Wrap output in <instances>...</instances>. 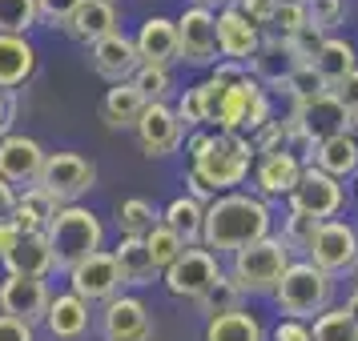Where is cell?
Here are the masks:
<instances>
[{
  "mask_svg": "<svg viewBox=\"0 0 358 341\" xmlns=\"http://www.w3.org/2000/svg\"><path fill=\"white\" fill-rule=\"evenodd\" d=\"M65 33L73 36V40H81V45H97V40H105V36L121 33L117 29V8L113 0H81V8L73 13V20L65 24Z\"/></svg>",
  "mask_w": 358,
  "mask_h": 341,
  "instance_id": "22",
  "label": "cell"
},
{
  "mask_svg": "<svg viewBox=\"0 0 358 341\" xmlns=\"http://www.w3.org/2000/svg\"><path fill=\"white\" fill-rule=\"evenodd\" d=\"M13 209H17V189L0 177V221H13Z\"/></svg>",
  "mask_w": 358,
  "mask_h": 341,
  "instance_id": "50",
  "label": "cell"
},
{
  "mask_svg": "<svg viewBox=\"0 0 358 341\" xmlns=\"http://www.w3.org/2000/svg\"><path fill=\"white\" fill-rule=\"evenodd\" d=\"M314 341H358V317L350 309H326L322 317L314 321Z\"/></svg>",
  "mask_w": 358,
  "mask_h": 341,
  "instance_id": "36",
  "label": "cell"
},
{
  "mask_svg": "<svg viewBox=\"0 0 358 341\" xmlns=\"http://www.w3.org/2000/svg\"><path fill=\"white\" fill-rule=\"evenodd\" d=\"M133 84L141 89V97H145L149 105H165V100H169V93H173V77H169V68H153V65L137 68Z\"/></svg>",
  "mask_w": 358,
  "mask_h": 341,
  "instance_id": "40",
  "label": "cell"
},
{
  "mask_svg": "<svg viewBox=\"0 0 358 341\" xmlns=\"http://www.w3.org/2000/svg\"><path fill=\"white\" fill-rule=\"evenodd\" d=\"M77 8H81V0H36V13H41V20L61 24V29L73 20V13H77Z\"/></svg>",
  "mask_w": 358,
  "mask_h": 341,
  "instance_id": "45",
  "label": "cell"
},
{
  "mask_svg": "<svg viewBox=\"0 0 358 341\" xmlns=\"http://www.w3.org/2000/svg\"><path fill=\"white\" fill-rule=\"evenodd\" d=\"M149 100L141 97V89L133 81L125 84H113L109 93H105V100H101V116H105V125L109 129H137V121H141V113H145Z\"/></svg>",
  "mask_w": 358,
  "mask_h": 341,
  "instance_id": "28",
  "label": "cell"
},
{
  "mask_svg": "<svg viewBox=\"0 0 358 341\" xmlns=\"http://www.w3.org/2000/svg\"><path fill=\"white\" fill-rule=\"evenodd\" d=\"M310 165L330 173L334 181H342V177H350V173H358V153L346 141V132H338V137H330V141H322V145L314 149V161Z\"/></svg>",
  "mask_w": 358,
  "mask_h": 341,
  "instance_id": "32",
  "label": "cell"
},
{
  "mask_svg": "<svg viewBox=\"0 0 358 341\" xmlns=\"http://www.w3.org/2000/svg\"><path fill=\"white\" fill-rule=\"evenodd\" d=\"M298 68H302V61L294 56L290 40H282V36H262V49L254 52V61H250L254 81L258 84H274V89H286Z\"/></svg>",
  "mask_w": 358,
  "mask_h": 341,
  "instance_id": "20",
  "label": "cell"
},
{
  "mask_svg": "<svg viewBox=\"0 0 358 341\" xmlns=\"http://www.w3.org/2000/svg\"><path fill=\"white\" fill-rule=\"evenodd\" d=\"M0 341H33V325L0 313Z\"/></svg>",
  "mask_w": 358,
  "mask_h": 341,
  "instance_id": "48",
  "label": "cell"
},
{
  "mask_svg": "<svg viewBox=\"0 0 358 341\" xmlns=\"http://www.w3.org/2000/svg\"><path fill=\"white\" fill-rule=\"evenodd\" d=\"M45 329L52 333V341H81L89 333V305L77 293H57L45 313Z\"/></svg>",
  "mask_w": 358,
  "mask_h": 341,
  "instance_id": "23",
  "label": "cell"
},
{
  "mask_svg": "<svg viewBox=\"0 0 358 341\" xmlns=\"http://www.w3.org/2000/svg\"><path fill=\"white\" fill-rule=\"evenodd\" d=\"M222 277L217 269V257H213L210 249H185L169 269H165V289L173 293V297H189V301H201L210 285Z\"/></svg>",
  "mask_w": 358,
  "mask_h": 341,
  "instance_id": "8",
  "label": "cell"
},
{
  "mask_svg": "<svg viewBox=\"0 0 358 341\" xmlns=\"http://www.w3.org/2000/svg\"><path fill=\"white\" fill-rule=\"evenodd\" d=\"M197 4H201V8H217V4H222V8H229L234 0H197Z\"/></svg>",
  "mask_w": 358,
  "mask_h": 341,
  "instance_id": "53",
  "label": "cell"
},
{
  "mask_svg": "<svg viewBox=\"0 0 358 341\" xmlns=\"http://www.w3.org/2000/svg\"><path fill=\"white\" fill-rule=\"evenodd\" d=\"M157 221H162V213L153 209L145 197H129V201L117 205V229H121V237H145Z\"/></svg>",
  "mask_w": 358,
  "mask_h": 341,
  "instance_id": "34",
  "label": "cell"
},
{
  "mask_svg": "<svg viewBox=\"0 0 358 341\" xmlns=\"http://www.w3.org/2000/svg\"><path fill=\"white\" fill-rule=\"evenodd\" d=\"M8 125H13V100L0 93V141L8 137Z\"/></svg>",
  "mask_w": 358,
  "mask_h": 341,
  "instance_id": "51",
  "label": "cell"
},
{
  "mask_svg": "<svg viewBox=\"0 0 358 341\" xmlns=\"http://www.w3.org/2000/svg\"><path fill=\"white\" fill-rule=\"evenodd\" d=\"M226 93H229V84L217 81L213 73L201 84L185 89V97H181V105H178L181 125H206V129H217V113H222Z\"/></svg>",
  "mask_w": 358,
  "mask_h": 341,
  "instance_id": "21",
  "label": "cell"
},
{
  "mask_svg": "<svg viewBox=\"0 0 358 341\" xmlns=\"http://www.w3.org/2000/svg\"><path fill=\"white\" fill-rule=\"evenodd\" d=\"M355 68H358L355 65V45H350V40H342V36H326V45L318 49V56H314V73L322 77L326 89L342 84Z\"/></svg>",
  "mask_w": 358,
  "mask_h": 341,
  "instance_id": "31",
  "label": "cell"
},
{
  "mask_svg": "<svg viewBox=\"0 0 358 341\" xmlns=\"http://www.w3.org/2000/svg\"><path fill=\"white\" fill-rule=\"evenodd\" d=\"M330 93L338 97V105H342V109H346V113L355 116V113H358V68H355V73H350V77H346V81H342V84H334Z\"/></svg>",
  "mask_w": 358,
  "mask_h": 341,
  "instance_id": "47",
  "label": "cell"
},
{
  "mask_svg": "<svg viewBox=\"0 0 358 341\" xmlns=\"http://www.w3.org/2000/svg\"><path fill=\"white\" fill-rule=\"evenodd\" d=\"M217 49L234 65H250L254 52L262 49V29L245 17L238 4H229V8L217 13Z\"/></svg>",
  "mask_w": 358,
  "mask_h": 341,
  "instance_id": "15",
  "label": "cell"
},
{
  "mask_svg": "<svg viewBox=\"0 0 358 341\" xmlns=\"http://www.w3.org/2000/svg\"><path fill=\"white\" fill-rule=\"evenodd\" d=\"M20 241V229H17V221H0V261L13 253V245Z\"/></svg>",
  "mask_w": 358,
  "mask_h": 341,
  "instance_id": "49",
  "label": "cell"
},
{
  "mask_svg": "<svg viewBox=\"0 0 358 341\" xmlns=\"http://www.w3.org/2000/svg\"><path fill=\"white\" fill-rule=\"evenodd\" d=\"M133 45H137L141 65L169 68L173 61H181V49H178V20H169V17H149L145 24H141V33L133 36Z\"/></svg>",
  "mask_w": 358,
  "mask_h": 341,
  "instance_id": "19",
  "label": "cell"
},
{
  "mask_svg": "<svg viewBox=\"0 0 358 341\" xmlns=\"http://www.w3.org/2000/svg\"><path fill=\"white\" fill-rule=\"evenodd\" d=\"M310 20H306V8L302 4H278V13H274V20L266 24V33L270 36H282V40H290L298 29H306Z\"/></svg>",
  "mask_w": 358,
  "mask_h": 341,
  "instance_id": "43",
  "label": "cell"
},
{
  "mask_svg": "<svg viewBox=\"0 0 358 341\" xmlns=\"http://www.w3.org/2000/svg\"><path fill=\"white\" fill-rule=\"evenodd\" d=\"M206 341H266V333H262V321L254 313L238 309V313H226V317H213L206 325Z\"/></svg>",
  "mask_w": 358,
  "mask_h": 341,
  "instance_id": "33",
  "label": "cell"
},
{
  "mask_svg": "<svg viewBox=\"0 0 358 341\" xmlns=\"http://www.w3.org/2000/svg\"><path fill=\"white\" fill-rule=\"evenodd\" d=\"M162 221L173 229L181 241L189 245V249H194V245L201 241V233H206V205H201L197 197H189V193H185V197H173V201L165 205Z\"/></svg>",
  "mask_w": 358,
  "mask_h": 341,
  "instance_id": "30",
  "label": "cell"
},
{
  "mask_svg": "<svg viewBox=\"0 0 358 341\" xmlns=\"http://www.w3.org/2000/svg\"><path fill=\"white\" fill-rule=\"evenodd\" d=\"M89 61H93V73L105 77V81L113 84H125L137 77V68H141V56H137V45H133L125 33H113L97 40L93 52H89Z\"/></svg>",
  "mask_w": 358,
  "mask_h": 341,
  "instance_id": "18",
  "label": "cell"
},
{
  "mask_svg": "<svg viewBox=\"0 0 358 341\" xmlns=\"http://www.w3.org/2000/svg\"><path fill=\"white\" fill-rule=\"evenodd\" d=\"M145 245H149V253H153V265H157L162 273L181 257V253H185V249H189V245L181 241V237H178L169 225H165V221H157V225L145 233Z\"/></svg>",
  "mask_w": 358,
  "mask_h": 341,
  "instance_id": "37",
  "label": "cell"
},
{
  "mask_svg": "<svg viewBox=\"0 0 358 341\" xmlns=\"http://www.w3.org/2000/svg\"><path fill=\"white\" fill-rule=\"evenodd\" d=\"M290 269V249L282 237H266L234 253L229 277L242 285V293H274L282 285V273Z\"/></svg>",
  "mask_w": 358,
  "mask_h": 341,
  "instance_id": "5",
  "label": "cell"
},
{
  "mask_svg": "<svg viewBox=\"0 0 358 341\" xmlns=\"http://www.w3.org/2000/svg\"><path fill=\"white\" fill-rule=\"evenodd\" d=\"M310 261L322 269V273H346L358 265V229L346 225V221H322L314 245L306 249Z\"/></svg>",
  "mask_w": 358,
  "mask_h": 341,
  "instance_id": "10",
  "label": "cell"
},
{
  "mask_svg": "<svg viewBox=\"0 0 358 341\" xmlns=\"http://www.w3.org/2000/svg\"><path fill=\"white\" fill-rule=\"evenodd\" d=\"M355 293H358V269H355Z\"/></svg>",
  "mask_w": 358,
  "mask_h": 341,
  "instance_id": "56",
  "label": "cell"
},
{
  "mask_svg": "<svg viewBox=\"0 0 358 341\" xmlns=\"http://www.w3.org/2000/svg\"><path fill=\"white\" fill-rule=\"evenodd\" d=\"M242 285H238V281H234V277L229 273H222L217 277V281H213L210 285V293H206V297H201V301H197V305H201V313H206V317H226V313H238V309H242Z\"/></svg>",
  "mask_w": 358,
  "mask_h": 341,
  "instance_id": "35",
  "label": "cell"
},
{
  "mask_svg": "<svg viewBox=\"0 0 358 341\" xmlns=\"http://www.w3.org/2000/svg\"><path fill=\"white\" fill-rule=\"evenodd\" d=\"M238 8H242L258 29H266V24L274 20V13H278V0H238Z\"/></svg>",
  "mask_w": 358,
  "mask_h": 341,
  "instance_id": "46",
  "label": "cell"
},
{
  "mask_svg": "<svg viewBox=\"0 0 358 341\" xmlns=\"http://www.w3.org/2000/svg\"><path fill=\"white\" fill-rule=\"evenodd\" d=\"M290 209L310 213V217H318V221H334V213L342 209V185L330 177V173L306 165L298 189L290 193Z\"/></svg>",
  "mask_w": 358,
  "mask_h": 341,
  "instance_id": "13",
  "label": "cell"
},
{
  "mask_svg": "<svg viewBox=\"0 0 358 341\" xmlns=\"http://www.w3.org/2000/svg\"><path fill=\"white\" fill-rule=\"evenodd\" d=\"M286 93H290V100L294 105H306V100H314V97H322V93H330L322 84V77L314 73V65H302L298 73L290 77V84H286Z\"/></svg>",
  "mask_w": 358,
  "mask_h": 341,
  "instance_id": "41",
  "label": "cell"
},
{
  "mask_svg": "<svg viewBox=\"0 0 358 341\" xmlns=\"http://www.w3.org/2000/svg\"><path fill=\"white\" fill-rule=\"evenodd\" d=\"M105 341H149L153 338V313L141 297H113L101 313Z\"/></svg>",
  "mask_w": 358,
  "mask_h": 341,
  "instance_id": "14",
  "label": "cell"
},
{
  "mask_svg": "<svg viewBox=\"0 0 358 341\" xmlns=\"http://www.w3.org/2000/svg\"><path fill=\"white\" fill-rule=\"evenodd\" d=\"M41 13H36V0H0V33L4 36H29Z\"/></svg>",
  "mask_w": 358,
  "mask_h": 341,
  "instance_id": "38",
  "label": "cell"
},
{
  "mask_svg": "<svg viewBox=\"0 0 358 341\" xmlns=\"http://www.w3.org/2000/svg\"><path fill=\"white\" fill-rule=\"evenodd\" d=\"M178 49L185 65H213L217 61V13L213 8H185L178 17Z\"/></svg>",
  "mask_w": 358,
  "mask_h": 341,
  "instance_id": "9",
  "label": "cell"
},
{
  "mask_svg": "<svg viewBox=\"0 0 358 341\" xmlns=\"http://www.w3.org/2000/svg\"><path fill=\"white\" fill-rule=\"evenodd\" d=\"M254 141L242 132H194L189 137V189H206L210 197L234 193L250 177Z\"/></svg>",
  "mask_w": 358,
  "mask_h": 341,
  "instance_id": "1",
  "label": "cell"
},
{
  "mask_svg": "<svg viewBox=\"0 0 358 341\" xmlns=\"http://www.w3.org/2000/svg\"><path fill=\"white\" fill-rule=\"evenodd\" d=\"M113 261H117V269H121V281L125 285H149L153 277L162 273L153 265V253H149L145 237H121L113 249Z\"/></svg>",
  "mask_w": 358,
  "mask_h": 341,
  "instance_id": "29",
  "label": "cell"
},
{
  "mask_svg": "<svg viewBox=\"0 0 358 341\" xmlns=\"http://www.w3.org/2000/svg\"><path fill=\"white\" fill-rule=\"evenodd\" d=\"M302 169L306 165L290 157V153H278V157H262L258 169H254V189L258 197H290L302 181Z\"/></svg>",
  "mask_w": 358,
  "mask_h": 341,
  "instance_id": "24",
  "label": "cell"
},
{
  "mask_svg": "<svg viewBox=\"0 0 358 341\" xmlns=\"http://www.w3.org/2000/svg\"><path fill=\"white\" fill-rule=\"evenodd\" d=\"M36 73V49L29 36H4L0 33V93H13L20 84H29Z\"/></svg>",
  "mask_w": 358,
  "mask_h": 341,
  "instance_id": "25",
  "label": "cell"
},
{
  "mask_svg": "<svg viewBox=\"0 0 358 341\" xmlns=\"http://www.w3.org/2000/svg\"><path fill=\"white\" fill-rule=\"evenodd\" d=\"M322 45H326V33H318L314 24H306V29H298V33L290 36V49H294V56H298L302 65H314V56H318Z\"/></svg>",
  "mask_w": 358,
  "mask_h": 341,
  "instance_id": "44",
  "label": "cell"
},
{
  "mask_svg": "<svg viewBox=\"0 0 358 341\" xmlns=\"http://www.w3.org/2000/svg\"><path fill=\"white\" fill-rule=\"evenodd\" d=\"M4 269L17 277H45L57 269L52 265V249H49V237L45 233H20V241L13 245V253L4 257Z\"/></svg>",
  "mask_w": 358,
  "mask_h": 341,
  "instance_id": "26",
  "label": "cell"
},
{
  "mask_svg": "<svg viewBox=\"0 0 358 341\" xmlns=\"http://www.w3.org/2000/svg\"><path fill=\"white\" fill-rule=\"evenodd\" d=\"M334 297V277L322 273L314 261H290V269L282 273V285L274 289L278 309L290 317V321H318Z\"/></svg>",
  "mask_w": 358,
  "mask_h": 341,
  "instance_id": "4",
  "label": "cell"
},
{
  "mask_svg": "<svg viewBox=\"0 0 358 341\" xmlns=\"http://www.w3.org/2000/svg\"><path fill=\"white\" fill-rule=\"evenodd\" d=\"M41 189H49L61 205H77L93 185H97V165L81 153H49L41 169Z\"/></svg>",
  "mask_w": 358,
  "mask_h": 341,
  "instance_id": "6",
  "label": "cell"
},
{
  "mask_svg": "<svg viewBox=\"0 0 358 341\" xmlns=\"http://www.w3.org/2000/svg\"><path fill=\"white\" fill-rule=\"evenodd\" d=\"M346 141H350V145H355V153H358V113L346 121Z\"/></svg>",
  "mask_w": 358,
  "mask_h": 341,
  "instance_id": "52",
  "label": "cell"
},
{
  "mask_svg": "<svg viewBox=\"0 0 358 341\" xmlns=\"http://www.w3.org/2000/svg\"><path fill=\"white\" fill-rule=\"evenodd\" d=\"M49 301H52V293L41 277L8 273L0 281V313H8V317H17V321H29V325L45 321Z\"/></svg>",
  "mask_w": 358,
  "mask_h": 341,
  "instance_id": "11",
  "label": "cell"
},
{
  "mask_svg": "<svg viewBox=\"0 0 358 341\" xmlns=\"http://www.w3.org/2000/svg\"><path fill=\"white\" fill-rule=\"evenodd\" d=\"M61 209H65V205H61V201H57L49 189L33 185V189L17 193V209H13V221H17L20 233H45V229H49V221H52V217H57Z\"/></svg>",
  "mask_w": 358,
  "mask_h": 341,
  "instance_id": "27",
  "label": "cell"
},
{
  "mask_svg": "<svg viewBox=\"0 0 358 341\" xmlns=\"http://www.w3.org/2000/svg\"><path fill=\"white\" fill-rule=\"evenodd\" d=\"M45 149L36 145L33 137H24V132H8L4 141H0V177L8 181L13 189H33L36 181H41V169H45Z\"/></svg>",
  "mask_w": 358,
  "mask_h": 341,
  "instance_id": "12",
  "label": "cell"
},
{
  "mask_svg": "<svg viewBox=\"0 0 358 341\" xmlns=\"http://www.w3.org/2000/svg\"><path fill=\"white\" fill-rule=\"evenodd\" d=\"M52 249V265L73 273L81 261H89L93 253H101V241H105V229H101L97 213H89L85 205H65L45 229Z\"/></svg>",
  "mask_w": 358,
  "mask_h": 341,
  "instance_id": "3",
  "label": "cell"
},
{
  "mask_svg": "<svg viewBox=\"0 0 358 341\" xmlns=\"http://www.w3.org/2000/svg\"><path fill=\"white\" fill-rule=\"evenodd\" d=\"M278 4H302V0H278Z\"/></svg>",
  "mask_w": 358,
  "mask_h": 341,
  "instance_id": "55",
  "label": "cell"
},
{
  "mask_svg": "<svg viewBox=\"0 0 358 341\" xmlns=\"http://www.w3.org/2000/svg\"><path fill=\"white\" fill-rule=\"evenodd\" d=\"M346 309H350V313H355V317H358V293H355V297H350V301H346Z\"/></svg>",
  "mask_w": 358,
  "mask_h": 341,
  "instance_id": "54",
  "label": "cell"
},
{
  "mask_svg": "<svg viewBox=\"0 0 358 341\" xmlns=\"http://www.w3.org/2000/svg\"><path fill=\"white\" fill-rule=\"evenodd\" d=\"M302 8H306V20L318 29V33L338 29L342 13H346V4H342V0H302Z\"/></svg>",
  "mask_w": 358,
  "mask_h": 341,
  "instance_id": "42",
  "label": "cell"
},
{
  "mask_svg": "<svg viewBox=\"0 0 358 341\" xmlns=\"http://www.w3.org/2000/svg\"><path fill=\"white\" fill-rule=\"evenodd\" d=\"M181 116L178 109H169V105H145V113L137 121V145L145 157H169L173 149L181 145Z\"/></svg>",
  "mask_w": 358,
  "mask_h": 341,
  "instance_id": "16",
  "label": "cell"
},
{
  "mask_svg": "<svg viewBox=\"0 0 358 341\" xmlns=\"http://www.w3.org/2000/svg\"><path fill=\"white\" fill-rule=\"evenodd\" d=\"M270 205L254 193H226L213 197L206 205V233L201 241L206 249H217V253H238L245 245L266 241L270 237Z\"/></svg>",
  "mask_w": 358,
  "mask_h": 341,
  "instance_id": "2",
  "label": "cell"
},
{
  "mask_svg": "<svg viewBox=\"0 0 358 341\" xmlns=\"http://www.w3.org/2000/svg\"><path fill=\"white\" fill-rule=\"evenodd\" d=\"M318 229H322L318 217L290 209L286 213V225H282V241H286V249H302V253H306L310 245H314V237H318Z\"/></svg>",
  "mask_w": 358,
  "mask_h": 341,
  "instance_id": "39",
  "label": "cell"
},
{
  "mask_svg": "<svg viewBox=\"0 0 358 341\" xmlns=\"http://www.w3.org/2000/svg\"><path fill=\"white\" fill-rule=\"evenodd\" d=\"M294 121H298V129L306 132L314 145H322V141H330V137L346 132L350 113L338 105L334 93H322V97L306 100V105H294Z\"/></svg>",
  "mask_w": 358,
  "mask_h": 341,
  "instance_id": "17",
  "label": "cell"
},
{
  "mask_svg": "<svg viewBox=\"0 0 358 341\" xmlns=\"http://www.w3.org/2000/svg\"><path fill=\"white\" fill-rule=\"evenodd\" d=\"M121 269H117L113 253H93L89 261H81L69 273V293H77L85 305H109L113 297H121Z\"/></svg>",
  "mask_w": 358,
  "mask_h": 341,
  "instance_id": "7",
  "label": "cell"
}]
</instances>
